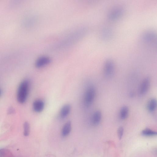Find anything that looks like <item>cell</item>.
<instances>
[{
    "mask_svg": "<svg viewBox=\"0 0 157 157\" xmlns=\"http://www.w3.org/2000/svg\"><path fill=\"white\" fill-rule=\"evenodd\" d=\"M96 91L95 88L90 86L87 89L83 98V103L86 107H89L95 100Z\"/></svg>",
    "mask_w": 157,
    "mask_h": 157,
    "instance_id": "cell-2",
    "label": "cell"
},
{
    "mask_svg": "<svg viewBox=\"0 0 157 157\" xmlns=\"http://www.w3.org/2000/svg\"><path fill=\"white\" fill-rule=\"evenodd\" d=\"M142 134L143 136L146 137L153 136L157 135V133L154 131L149 129H146L143 130Z\"/></svg>",
    "mask_w": 157,
    "mask_h": 157,
    "instance_id": "cell-12",
    "label": "cell"
},
{
    "mask_svg": "<svg viewBox=\"0 0 157 157\" xmlns=\"http://www.w3.org/2000/svg\"><path fill=\"white\" fill-rule=\"evenodd\" d=\"M24 134L26 136H28L30 132V125L27 122H25L24 125Z\"/></svg>",
    "mask_w": 157,
    "mask_h": 157,
    "instance_id": "cell-14",
    "label": "cell"
},
{
    "mask_svg": "<svg viewBox=\"0 0 157 157\" xmlns=\"http://www.w3.org/2000/svg\"><path fill=\"white\" fill-rule=\"evenodd\" d=\"M45 103L41 100H35L33 102V107L35 111L37 113H40L42 111L44 108Z\"/></svg>",
    "mask_w": 157,
    "mask_h": 157,
    "instance_id": "cell-5",
    "label": "cell"
},
{
    "mask_svg": "<svg viewBox=\"0 0 157 157\" xmlns=\"http://www.w3.org/2000/svg\"><path fill=\"white\" fill-rule=\"evenodd\" d=\"M157 107V102L156 99L152 98L148 102L147 105V108L148 111L150 112L155 111Z\"/></svg>",
    "mask_w": 157,
    "mask_h": 157,
    "instance_id": "cell-9",
    "label": "cell"
},
{
    "mask_svg": "<svg viewBox=\"0 0 157 157\" xmlns=\"http://www.w3.org/2000/svg\"><path fill=\"white\" fill-rule=\"evenodd\" d=\"M124 133V129L122 127H120L118 130V134L119 139H121L122 138Z\"/></svg>",
    "mask_w": 157,
    "mask_h": 157,
    "instance_id": "cell-15",
    "label": "cell"
},
{
    "mask_svg": "<svg viewBox=\"0 0 157 157\" xmlns=\"http://www.w3.org/2000/svg\"><path fill=\"white\" fill-rule=\"evenodd\" d=\"M1 90H0V95H1Z\"/></svg>",
    "mask_w": 157,
    "mask_h": 157,
    "instance_id": "cell-17",
    "label": "cell"
},
{
    "mask_svg": "<svg viewBox=\"0 0 157 157\" xmlns=\"http://www.w3.org/2000/svg\"><path fill=\"white\" fill-rule=\"evenodd\" d=\"M50 62V60L49 57H41L36 61L35 66L37 67L40 68L48 65Z\"/></svg>",
    "mask_w": 157,
    "mask_h": 157,
    "instance_id": "cell-7",
    "label": "cell"
},
{
    "mask_svg": "<svg viewBox=\"0 0 157 157\" xmlns=\"http://www.w3.org/2000/svg\"><path fill=\"white\" fill-rule=\"evenodd\" d=\"M30 82L27 80L21 83L18 87L17 94V99L20 104H24L27 101L30 88Z\"/></svg>",
    "mask_w": 157,
    "mask_h": 157,
    "instance_id": "cell-1",
    "label": "cell"
},
{
    "mask_svg": "<svg viewBox=\"0 0 157 157\" xmlns=\"http://www.w3.org/2000/svg\"><path fill=\"white\" fill-rule=\"evenodd\" d=\"M150 80L149 78L146 77L142 81L139 89L140 95L143 96L148 91L150 86Z\"/></svg>",
    "mask_w": 157,
    "mask_h": 157,
    "instance_id": "cell-4",
    "label": "cell"
},
{
    "mask_svg": "<svg viewBox=\"0 0 157 157\" xmlns=\"http://www.w3.org/2000/svg\"><path fill=\"white\" fill-rule=\"evenodd\" d=\"M102 118L101 112L97 111L94 112L92 115L91 122L92 124L94 125H99L100 123Z\"/></svg>",
    "mask_w": 157,
    "mask_h": 157,
    "instance_id": "cell-6",
    "label": "cell"
},
{
    "mask_svg": "<svg viewBox=\"0 0 157 157\" xmlns=\"http://www.w3.org/2000/svg\"><path fill=\"white\" fill-rule=\"evenodd\" d=\"M14 112V110L13 109H10L9 110V112L10 113H13V112Z\"/></svg>",
    "mask_w": 157,
    "mask_h": 157,
    "instance_id": "cell-16",
    "label": "cell"
},
{
    "mask_svg": "<svg viewBox=\"0 0 157 157\" xmlns=\"http://www.w3.org/2000/svg\"><path fill=\"white\" fill-rule=\"evenodd\" d=\"M114 72V66L113 63L110 60L106 63L104 68V74L106 78H110L112 77Z\"/></svg>",
    "mask_w": 157,
    "mask_h": 157,
    "instance_id": "cell-3",
    "label": "cell"
},
{
    "mask_svg": "<svg viewBox=\"0 0 157 157\" xmlns=\"http://www.w3.org/2000/svg\"><path fill=\"white\" fill-rule=\"evenodd\" d=\"M122 13V10L120 8L115 9L114 11L111 13L110 18L111 19H115L118 17Z\"/></svg>",
    "mask_w": 157,
    "mask_h": 157,
    "instance_id": "cell-13",
    "label": "cell"
},
{
    "mask_svg": "<svg viewBox=\"0 0 157 157\" xmlns=\"http://www.w3.org/2000/svg\"><path fill=\"white\" fill-rule=\"evenodd\" d=\"M71 109V106L69 104L65 105L60 111V116L61 118H66L69 114Z\"/></svg>",
    "mask_w": 157,
    "mask_h": 157,
    "instance_id": "cell-8",
    "label": "cell"
},
{
    "mask_svg": "<svg viewBox=\"0 0 157 157\" xmlns=\"http://www.w3.org/2000/svg\"><path fill=\"white\" fill-rule=\"evenodd\" d=\"M129 109L126 106L123 107L121 109L119 116L120 118L123 120L126 119L129 115Z\"/></svg>",
    "mask_w": 157,
    "mask_h": 157,
    "instance_id": "cell-11",
    "label": "cell"
},
{
    "mask_svg": "<svg viewBox=\"0 0 157 157\" xmlns=\"http://www.w3.org/2000/svg\"><path fill=\"white\" fill-rule=\"evenodd\" d=\"M71 129V124L70 121L67 122L64 125L62 130V135L66 137L70 133Z\"/></svg>",
    "mask_w": 157,
    "mask_h": 157,
    "instance_id": "cell-10",
    "label": "cell"
}]
</instances>
